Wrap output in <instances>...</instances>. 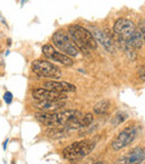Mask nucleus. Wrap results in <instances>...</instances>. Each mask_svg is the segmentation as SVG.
Wrapping results in <instances>:
<instances>
[{
    "label": "nucleus",
    "instance_id": "nucleus-20",
    "mask_svg": "<svg viewBox=\"0 0 145 164\" xmlns=\"http://www.w3.org/2000/svg\"><path fill=\"white\" fill-rule=\"evenodd\" d=\"M138 77L142 82H144V65L141 66V68L138 69Z\"/></svg>",
    "mask_w": 145,
    "mask_h": 164
},
{
    "label": "nucleus",
    "instance_id": "nucleus-16",
    "mask_svg": "<svg viewBox=\"0 0 145 164\" xmlns=\"http://www.w3.org/2000/svg\"><path fill=\"white\" fill-rule=\"evenodd\" d=\"M68 130L67 128H58V126H54V128L49 130L47 132V135L51 139H55V140H59V139H63V137H66L68 136Z\"/></svg>",
    "mask_w": 145,
    "mask_h": 164
},
{
    "label": "nucleus",
    "instance_id": "nucleus-3",
    "mask_svg": "<svg viewBox=\"0 0 145 164\" xmlns=\"http://www.w3.org/2000/svg\"><path fill=\"white\" fill-rule=\"evenodd\" d=\"M81 112L77 109H66V111L56 112H40L35 115L36 120L46 126H65L72 118L78 115Z\"/></svg>",
    "mask_w": 145,
    "mask_h": 164
},
{
    "label": "nucleus",
    "instance_id": "nucleus-12",
    "mask_svg": "<svg viewBox=\"0 0 145 164\" xmlns=\"http://www.w3.org/2000/svg\"><path fill=\"white\" fill-rule=\"evenodd\" d=\"M33 106L42 112H56L65 106L64 100H37Z\"/></svg>",
    "mask_w": 145,
    "mask_h": 164
},
{
    "label": "nucleus",
    "instance_id": "nucleus-11",
    "mask_svg": "<svg viewBox=\"0 0 145 164\" xmlns=\"http://www.w3.org/2000/svg\"><path fill=\"white\" fill-rule=\"evenodd\" d=\"M45 88L51 89L59 93H74L76 92V86L67 82H58V81H49L44 84Z\"/></svg>",
    "mask_w": 145,
    "mask_h": 164
},
{
    "label": "nucleus",
    "instance_id": "nucleus-19",
    "mask_svg": "<svg viewBox=\"0 0 145 164\" xmlns=\"http://www.w3.org/2000/svg\"><path fill=\"white\" fill-rule=\"evenodd\" d=\"M3 100H5V102L7 104H11V102L14 100V96H12V94L10 92H6L5 95H3Z\"/></svg>",
    "mask_w": 145,
    "mask_h": 164
},
{
    "label": "nucleus",
    "instance_id": "nucleus-15",
    "mask_svg": "<svg viewBox=\"0 0 145 164\" xmlns=\"http://www.w3.org/2000/svg\"><path fill=\"white\" fill-rule=\"evenodd\" d=\"M127 45H130L131 47L135 48V49H139L143 47L144 45V33L141 30H135L134 35L132 36V38L130 39V42H127Z\"/></svg>",
    "mask_w": 145,
    "mask_h": 164
},
{
    "label": "nucleus",
    "instance_id": "nucleus-2",
    "mask_svg": "<svg viewBox=\"0 0 145 164\" xmlns=\"http://www.w3.org/2000/svg\"><path fill=\"white\" fill-rule=\"evenodd\" d=\"M99 137L87 139L69 144L63 150V156L68 161H81L90 154L96 148Z\"/></svg>",
    "mask_w": 145,
    "mask_h": 164
},
{
    "label": "nucleus",
    "instance_id": "nucleus-23",
    "mask_svg": "<svg viewBox=\"0 0 145 164\" xmlns=\"http://www.w3.org/2000/svg\"><path fill=\"white\" fill-rule=\"evenodd\" d=\"M28 0H21V6H24V3L25 2H27Z\"/></svg>",
    "mask_w": 145,
    "mask_h": 164
},
{
    "label": "nucleus",
    "instance_id": "nucleus-14",
    "mask_svg": "<svg viewBox=\"0 0 145 164\" xmlns=\"http://www.w3.org/2000/svg\"><path fill=\"white\" fill-rule=\"evenodd\" d=\"M144 159H145L144 148H134L132 152H130L126 156H124V157L118 162H123V163H127V164L143 163V162H144Z\"/></svg>",
    "mask_w": 145,
    "mask_h": 164
},
{
    "label": "nucleus",
    "instance_id": "nucleus-17",
    "mask_svg": "<svg viewBox=\"0 0 145 164\" xmlns=\"http://www.w3.org/2000/svg\"><path fill=\"white\" fill-rule=\"evenodd\" d=\"M109 107H111V102H109V100H100V102L95 104L94 112L97 115H104L108 112Z\"/></svg>",
    "mask_w": 145,
    "mask_h": 164
},
{
    "label": "nucleus",
    "instance_id": "nucleus-7",
    "mask_svg": "<svg viewBox=\"0 0 145 164\" xmlns=\"http://www.w3.org/2000/svg\"><path fill=\"white\" fill-rule=\"evenodd\" d=\"M137 135H138V127L135 125L128 126L120 132V134L113 140L112 148L114 151H121L122 148H127L128 145H131L135 141Z\"/></svg>",
    "mask_w": 145,
    "mask_h": 164
},
{
    "label": "nucleus",
    "instance_id": "nucleus-1",
    "mask_svg": "<svg viewBox=\"0 0 145 164\" xmlns=\"http://www.w3.org/2000/svg\"><path fill=\"white\" fill-rule=\"evenodd\" d=\"M68 33L78 50L87 54L90 50L97 49V42L95 40L92 33L81 25H70L68 27Z\"/></svg>",
    "mask_w": 145,
    "mask_h": 164
},
{
    "label": "nucleus",
    "instance_id": "nucleus-13",
    "mask_svg": "<svg viewBox=\"0 0 145 164\" xmlns=\"http://www.w3.org/2000/svg\"><path fill=\"white\" fill-rule=\"evenodd\" d=\"M92 35L94 36L95 40L97 42V44L102 45V46H103L108 53H114L115 51L114 44H113V42H112V39L109 38L104 31L99 30V29H94Z\"/></svg>",
    "mask_w": 145,
    "mask_h": 164
},
{
    "label": "nucleus",
    "instance_id": "nucleus-22",
    "mask_svg": "<svg viewBox=\"0 0 145 164\" xmlns=\"http://www.w3.org/2000/svg\"><path fill=\"white\" fill-rule=\"evenodd\" d=\"M8 142H9V140L7 139L5 141V143H3V150H6V146H7V144H8Z\"/></svg>",
    "mask_w": 145,
    "mask_h": 164
},
{
    "label": "nucleus",
    "instance_id": "nucleus-21",
    "mask_svg": "<svg viewBox=\"0 0 145 164\" xmlns=\"http://www.w3.org/2000/svg\"><path fill=\"white\" fill-rule=\"evenodd\" d=\"M139 30L142 31L143 33H144V19H142L139 21Z\"/></svg>",
    "mask_w": 145,
    "mask_h": 164
},
{
    "label": "nucleus",
    "instance_id": "nucleus-10",
    "mask_svg": "<svg viewBox=\"0 0 145 164\" xmlns=\"http://www.w3.org/2000/svg\"><path fill=\"white\" fill-rule=\"evenodd\" d=\"M94 121V116L90 113H87V114H83L81 115V113L78 115H76L74 118L69 121L67 123L66 128L68 131H72V130H78V128H83L86 127V126H89Z\"/></svg>",
    "mask_w": 145,
    "mask_h": 164
},
{
    "label": "nucleus",
    "instance_id": "nucleus-6",
    "mask_svg": "<svg viewBox=\"0 0 145 164\" xmlns=\"http://www.w3.org/2000/svg\"><path fill=\"white\" fill-rule=\"evenodd\" d=\"M113 30L122 44H127L136 30V27L132 20L126 19V18H120L115 21Z\"/></svg>",
    "mask_w": 145,
    "mask_h": 164
},
{
    "label": "nucleus",
    "instance_id": "nucleus-18",
    "mask_svg": "<svg viewBox=\"0 0 145 164\" xmlns=\"http://www.w3.org/2000/svg\"><path fill=\"white\" fill-rule=\"evenodd\" d=\"M127 117H128L127 113H124V112H118V113H117V114L114 116V118L112 120V124H113L114 126L121 125V124H123V123L127 120Z\"/></svg>",
    "mask_w": 145,
    "mask_h": 164
},
{
    "label": "nucleus",
    "instance_id": "nucleus-5",
    "mask_svg": "<svg viewBox=\"0 0 145 164\" xmlns=\"http://www.w3.org/2000/svg\"><path fill=\"white\" fill-rule=\"evenodd\" d=\"M53 44L56 48H58L61 53L65 55L70 56V57H76L79 54V50L77 49L74 42H72L70 37H68L67 33H65L63 30L56 31L53 35Z\"/></svg>",
    "mask_w": 145,
    "mask_h": 164
},
{
    "label": "nucleus",
    "instance_id": "nucleus-9",
    "mask_svg": "<svg viewBox=\"0 0 145 164\" xmlns=\"http://www.w3.org/2000/svg\"><path fill=\"white\" fill-rule=\"evenodd\" d=\"M31 96L36 100H65L67 96L64 93H59L48 88H36L31 92Z\"/></svg>",
    "mask_w": 145,
    "mask_h": 164
},
{
    "label": "nucleus",
    "instance_id": "nucleus-4",
    "mask_svg": "<svg viewBox=\"0 0 145 164\" xmlns=\"http://www.w3.org/2000/svg\"><path fill=\"white\" fill-rule=\"evenodd\" d=\"M31 70L33 74L42 78H50V79H57L60 78L61 70L59 67L51 64L50 61L37 59L31 63Z\"/></svg>",
    "mask_w": 145,
    "mask_h": 164
},
{
    "label": "nucleus",
    "instance_id": "nucleus-8",
    "mask_svg": "<svg viewBox=\"0 0 145 164\" xmlns=\"http://www.w3.org/2000/svg\"><path fill=\"white\" fill-rule=\"evenodd\" d=\"M42 54L46 58L50 59L51 61H56L63 66L69 67L74 65V60L70 58L69 56L65 55L64 53H60L54 47L53 45L46 44L42 46Z\"/></svg>",
    "mask_w": 145,
    "mask_h": 164
}]
</instances>
